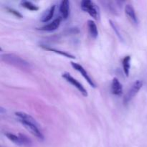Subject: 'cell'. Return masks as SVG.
<instances>
[{
    "label": "cell",
    "mask_w": 147,
    "mask_h": 147,
    "mask_svg": "<svg viewBox=\"0 0 147 147\" xmlns=\"http://www.w3.org/2000/svg\"><path fill=\"white\" fill-rule=\"evenodd\" d=\"M16 117L18 119V121L31 133L33 136L40 141H43L45 139V136L42 132L40 129V126L36 121L35 119L27 113L22 111H18L15 113Z\"/></svg>",
    "instance_id": "cell-1"
},
{
    "label": "cell",
    "mask_w": 147,
    "mask_h": 147,
    "mask_svg": "<svg viewBox=\"0 0 147 147\" xmlns=\"http://www.w3.org/2000/svg\"><path fill=\"white\" fill-rule=\"evenodd\" d=\"M59 11L61 15V17L64 20L68 18L70 15V2L67 0L62 1L59 7Z\"/></svg>",
    "instance_id": "cell-11"
},
{
    "label": "cell",
    "mask_w": 147,
    "mask_h": 147,
    "mask_svg": "<svg viewBox=\"0 0 147 147\" xmlns=\"http://www.w3.org/2000/svg\"><path fill=\"white\" fill-rule=\"evenodd\" d=\"M40 47H42L44 50H47V51H50V52H53L55 53H57V54L60 55L62 56H64V57H67V58H71V59H76V56L73 55L70 53H67V52L65 51H63V50H57V49L54 48V47H52L50 46H47V45H40Z\"/></svg>",
    "instance_id": "cell-12"
},
{
    "label": "cell",
    "mask_w": 147,
    "mask_h": 147,
    "mask_svg": "<svg viewBox=\"0 0 147 147\" xmlns=\"http://www.w3.org/2000/svg\"><path fill=\"white\" fill-rule=\"evenodd\" d=\"M88 30L89 34L93 39H96L98 36V27L96 26V24L94 22V21L90 20L87 22Z\"/></svg>",
    "instance_id": "cell-13"
},
{
    "label": "cell",
    "mask_w": 147,
    "mask_h": 147,
    "mask_svg": "<svg viewBox=\"0 0 147 147\" xmlns=\"http://www.w3.org/2000/svg\"><path fill=\"white\" fill-rule=\"evenodd\" d=\"M122 65H123V70L126 77H129V73H130L131 68V56L127 55L123 57L122 60Z\"/></svg>",
    "instance_id": "cell-15"
},
{
    "label": "cell",
    "mask_w": 147,
    "mask_h": 147,
    "mask_svg": "<svg viewBox=\"0 0 147 147\" xmlns=\"http://www.w3.org/2000/svg\"><path fill=\"white\" fill-rule=\"evenodd\" d=\"M80 7L82 10L87 12L90 17L95 20H98L100 17L98 7L95 4L93 1L90 0H83L80 3Z\"/></svg>",
    "instance_id": "cell-3"
},
{
    "label": "cell",
    "mask_w": 147,
    "mask_h": 147,
    "mask_svg": "<svg viewBox=\"0 0 147 147\" xmlns=\"http://www.w3.org/2000/svg\"><path fill=\"white\" fill-rule=\"evenodd\" d=\"M60 23H61V18L60 17H57V18L55 19L53 21H52L51 22L48 23L46 25H44L43 27L39 28V30L45 32L55 31V30H56L60 27Z\"/></svg>",
    "instance_id": "cell-10"
},
{
    "label": "cell",
    "mask_w": 147,
    "mask_h": 147,
    "mask_svg": "<svg viewBox=\"0 0 147 147\" xmlns=\"http://www.w3.org/2000/svg\"><path fill=\"white\" fill-rule=\"evenodd\" d=\"M111 92L113 95L120 96L123 93V87L121 83L116 78H113L112 80L111 86Z\"/></svg>",
    "instance_id": "cell-9"
},
{
    "label": "cell",
    "mask_w": 147,
    "mask_h": 147,
    "mask_svg": "<svg viewBox=\"0 0 147 147\" xmlns=\"http://www.w3.org/2000/svg\"><path fill=\"white\" fill-rule=\"evenodd\" d=\"M125 13H126L129 21L131 22V24H133L134 25H137L139 24V20L136 17V11H135L133 6L131 5V4H126V7H125Z\"/></svg>",
    "instance_id": "cell-8"
},
{
    "label": "cell",
    "mask_w": 147,
    "mask_h": 147,
    "mask_svg": "<svg viewBox=\"0 0 147 147\" xmlns=\"http://www.w3.org/2000/svg\"><path fill=\"white\" fill-rule=\"evenodd\" d=\"M71 65L75 70H77L78 72H79V73L82 75V76L86 79V80L88 82V83L92 88H95L96 87V83H95L94 81L92 80V78H90V76H89L88 73H87L86 69H85L81 65H80L79 63H74V62H71Z\"/></svg>",
    "instance_id": "cell-7"
},
{
    "label": "cell",
    "mask_w": 147,
    "mask_h": 147,
    "mask_svg": "<svg viewBox=\"0 0 147 147\" xmlns=\"http://www.w3.org/2000/svg\"><path fill=\"white\" fill-rule=\"evenodd\" d=\"M55 9V5H53L52 7H50L47 11H45V12L44 14H43V15L42 16V22H49L50 20H51L53 15H54Z\"/></svg>",
    "instance_id": "cell-14"
},
{
    "label": "cell",
    "mask_w": 147,
    "mask_h": 147,
    "mask_svg": "<svg viewBox=\"0 0 147 147\" xmlns=\"http://www.w3.org/2000/svg\"><path fill=\"white\" fill-rule=\"evenodd\" d=\"M1 59L4 63L14 66L21 70H29L31 68V65L28 62L15 54H12V53L2 54L1 55Z\"/></svg>",
    "instance_id": "cell-2"
},
{
    "label": "cell",
    "mask_w": 147,
    "mask_h": 147,
    "mask_svg": "<svg viewBox=\"0 0 147 147\" xmlns=\"http://www.w3.org/2000/svg\"><path fill=\"white\" fill-rule=\"evenodd\" d=\"M5 136H7L9 140H10L15 144L19 145V146H30L32 144L31 140L30 139H28L27 136L21 134H19V136H17V135L14 134L7 132V133H5Z\"/></svg>",
    "instance_id": "cell-5"
},
{
    "label": "cell",
    "mask_w": 147,
    "mask_h": 147,
    "mask_svg": "<svg viewBox=\"0 0 147 147\" xmlns=\"http://www.w3.org/2000/svg\"><path fill=\"white\" fill-rule=\"evenodd\" d=\"M6 9H7V10L9 12L11 13V14H13V15L15 16V17H18V18H22V15L18 11H17V10L14 9L12 8H10V7H7Z\"/></svg>",
    "instance_id": "cell-17"
},
{
    "label": "cell",
    "mask_w": 147,
    "mask_h": 147,
    "mask_svg": "<svg viewBox=\"0 0 147 147\" xmlns=\"http://www.w3.org/2000/svg\"><path fill=\"white\" fill-rule=\"evenodd\" d=\"M62 77L67 82L70 84H71L72 86H74L82 95H83L84 97H87L88 96V91L86 88H84V86L78 81V80H76L75 78H73L71 75L69 73H64L62 74Z\"/></svg>",
    "instance_id": "cell-6"
},
{
    "label": "cell",
    "mask_w": 147,
    "mask_h": 147,
    "mask_svg": "<svg viewBox=\"0 0 147 147\" xmlns=\"http://www.w3.org/2000/svg\"><path fill=\"white\" fill-rule=\"evenodd\" d=\"M20 4H21V6L22 7H24V8L27 9L28 10H30V11H37V10H39L38 6L33 4L32 1H25V0H24V1H22L21 2H20Z\"/></svg>",
    "instance_id": "cell-16"
},
{
    "label": "cell",
    "mask_w": 147,
    "mask_h": 147,
    "mask_svg": "<svg viewBox=\"0 0 147 147\" xmlns=\"http://www.w3.org/2000/svg\"><path fill=\"white\" fill-rule=\"evenodd\" d=\"M142 86H143V82L140 80H136L132 84V86H131L130 88L129 89V90H128L126 94L125 95L124 98H123V103H124V105L129 104V102L139 93Z\"/></svg>",
    "instance_id": "cell-4"
}]
</instances>
